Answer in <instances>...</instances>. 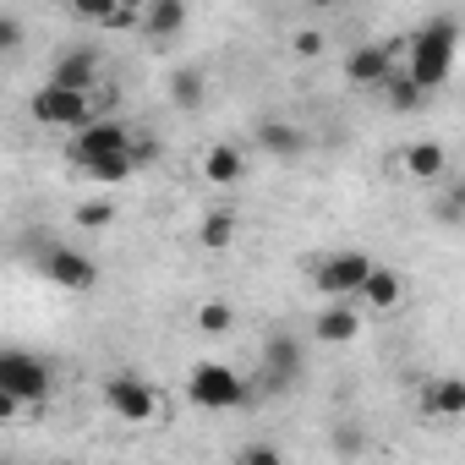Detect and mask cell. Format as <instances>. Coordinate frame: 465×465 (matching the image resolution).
<instances>
[{"instance_id":"obj_16","label":"cell","mask_w":465,"mask_h":465,"mask_svg":"<svg viewBox=\"0 0 465 465\" xmlns=\"http://www.w3.org/2000/svg\"><path fill=\"white\" fill-rule=\"evenodd\" d=\"M137 28H143L148 39H175V34L186 28V6H181V0H148Z\"/></svg>"},{"instance_id":"obj_4","label":"cell","mask_w":465,"mask_h":465,"mask_svg":"<svg viewBox=\"0 0 465 465\" xmlns=\"http://www.w3.org/2000/svg\"><path fill=\"white\" fill-rule=\"evenodd\" d=\"M28 121H34V126H50V132H77V126H88V121H94V99H88V94H72V88L45 83V88H34V94H28Z\"/></svg>"},{"instance_id":"obj_14","label":"cell","mask_w":465,"mask_h":465,"mask_svg":"<svg viewBox=\"0 0 465 465\" xmlns=\"http://www.w3.org/2000/svg\"><path fill=\"white\" fill-rule=\"evenodd\" d=\"M356 302H361V307H372V312H394V307L405 302V280H400L389 263H372V274L361 280Z\"/></svg>"},{"instance_id":"obj_11","label":"cell","mask_w":465,"mask_h":465,"mask_svg":"<svg viewBox=\"0 0 465 465\" xmlns=\"http://www.w3.org/2000/svg\"><path fill=\"white\" fill-rule=\"evenodd\" d=\"M99 72H104V61H99L94 50H66V55L55 61L50 83H55V88H72V94H94V88H99Z\"/></svg>"},{"instance_id":"obj_23","label":"cell","mask_w":465,"mask_h":465,"mask_svg":"<svg viewBox=\"0 0 465 465\" xmlns=\"http://www.w3.org/2000/svg\"><path fill=\"white\" fill-rule=\"evenodd\" d=\"M192 323H197V334L219 340V334H230V329H236V307H230V302H203Z\"/></svg>"},{"instance_id":"obj_10","label":"cell","mask_w":465,"mask_h":465,"mask_svg":"<svg viewBox=\"0 0 465 465\" xmlns=\"http://www.w3.org/2000/svg\"><path fill=\"white\" fill-rule=\"evenodd\" d=\"M389 72H394V50H389V45H356V50L345 55L351 88H383Z\"/></svg>"},{"instance_id":"obj_19","label":"cell","mask_w":465,"mask_h":465,"mask_svg":"<svg viewBox=\"0 0 465 465\" xmlns=\"http://www.w3.org/2000/svg\"><path fill=\"white\" fill-rule=\"evenodd\" d=\"M115 219H121L115 197H88V203H77V208H72V224H77V230H88V236H99V230H110Z\"/></svg>"},{"instance_id":"obj_17","label":"cell","mask_w":465,"mask_h":465,"mask_svg":"<svg viewBox=\"0 0 465 465\" xmlns=\"http://www.w3.org/2000/svg\"><path fill=\"white\" fill-rule=\"evenodd\" d=\"M421 405L432 411V416H443V421H454V416H465V383L449 372V378H432L427 389H421Z\"/></svg>"},{"instance_id":"obj_5","label":"cell","mask_w":465,"mask_h":465,"mask_svg":"<svg viewBox=\"0 0 465 465\" xmlns=\"http://www.w3.org/2000/svg\"><path fill=\"white\" fill-rule=\"evenodd\" d=\"M367 274H372V258L356 252V247H340V252H329V258L312 263V291L323 302H356V291H361Z\"/></svg>"},{"instance_id":"obj_18","label":"cell","mask_w":465,"mask_h":465,"mask_svg":"<svg viewBox=\"0 0 465 465\" xmlns=\"http://www.w3.org/2000/svg\"><path fill=\"white\" fill-rule=\"evenodd\" d=\"M236 230H242L236 208H213V213H203V224H197V242H203V252H224L230 242H236Z\"/></svg>"},{"instance_id":"obj_1","label":"cell","mask_w":465,"mask_h":465,"mask_svg":"<svg viewBox=\"0 0 465 465\" xmlns=\"http://www.w3.org/2000/svg\"><path fill=\"white\" fill-rule=\"evenodd\" d=\"M454 55H460V17L443 12V17L421 23V28L405 39V55H400L394 66H400L421 94H432V88H443V83L454 77Z\"/></svg>"},{"instance_id":"obj_20","label":"cell","mask_w":465,"mask_h":465,"mask_svg":"<svg viewBox=\"0 0 465 465\" xmlns=\"http://www.w3.org/2000/svg\"><path fill=\"white\" fill-rule=\"evenodd\" d=\"M258 148L274 153V159H291V153H302V132L291 121H263L258 126Z\"/></svg>"},{"instance_id":"obj_24","label":"cell","mask_w":465,"mask_h":465,"mask_svg":"<svg viewBox=\"0 0 465 465\" xmlns=\"http://www.w3.org/2000/svg\"><path fill=\"white\" fill-rule=\"evenodd\" d=\"M170 99H175L181 110H197V104H203V72H197V66L175 72V77H170Z\"/></svg>"},{"instance_id":"obj_8","label":"cell","mask_w":465,"mask_h":465,"mask_svg":"<svg viewBox=\"0 0 465 465\" xmlns=\"http://www.w3.org/2000/svg\"><path fill=\"white\" fill-rule=\"evenodd\" d=\"M39 274L50 285H61V291H77V296L99 285V263L88 252H77V247H45L39 252Z\"/></svg>"},{"instance_id":"obj_28","label":"cell","mask_w":465,"mask_h":465,"mask_svg":"<svg viewBox=\"0 0 465 465\" xmlns=\"http://www.w3.org/2000/svg\"><path fill=\"white\" fill-rule=\"evenodd\" d=\"M23 416V405L17 400H6V394H0V421H17Z\"/></svg>"},{"instance_id":"obj_22","label":"cell","mask_w":465,"mask_h":465,"mask_svg":"<svg viewBox=\"0 0 465 465\" xmlns=\"http://www.w3.org/2000/svg\"><path fill=\"white\" fill-rule=\"evenodd\" d=\"M378 94H383V99H389V110H400V115H405V110H421V99H427V94H421V88H416L400 66L383 77V88H378Z\"/></svg>"},{"instance_id":"obj_2","label":"cell","mask_w":465,"mask_h":465,"mask_svg":"<svg viewBox=\"0 0 465 465\" xmlns=\"http://www.w3.org/2000/svg\"><path fill=\"white\" fill-rule=\"evenodd\" d=\"M104 405H110V416L126 421V427H153V421H164V394H159L148 378H137V372H115V378L104 383Z\"/></svg>"},{"instance_id":"obj_6","label":"cell","mask_w":465,"mask_h":465,"mask_svg":"<svg viewBox=\"0 0 465 465\" xmlns=\"http://www.w3.org/2000/svg\"><path fill=\"white\" fill-rule=\"evenodd\" d=\"M55 389V372L28 356V351H0V394L17 400V405H45Z\"/></svg>"},{"instance_id":"obj_3","label":"cell","mask_w":465,"mask_h":465,"mask_svg":"<svg viewBox=\"0 0 465 465\" xmlns=\"http://www.w3.org/2000/svg\"><path fill=\"white\" fill-rule=\"evenodd\" d=\"M186 400L203 411H236V405H247V378L224 361H197L186 372Z\"/></svg>"},{"instance_id":"obj_13","label":"cell","mask_w":465,"mask_h":465,"mask_svg":"<svg viewBox=\"0 0 465 465\" xmlns=\"http://www.w3.org/2000/svg\"><path fill=\"white\" fill-rule=\"evenodd\" d=\"M197 170H203L208 186H242V181H247V153H242L236 143H213Z\"/></svg>"},{"instance_id":"obj_15","label":"cell","mask_w":465,"mask_h":465,"mask_svg":"<svg viewBox=\"0 0 465 465\" xmlns=\"http://www.w3.org/2000/svg\"><path fill=\"white\" fill-rule=\"evenodd\" d=\"M83 23L94 28H110V34H132L143 23V6H132V0H115V6H104V0H83V6H72Z\"/></svg>"},{"instance_id":"obj_12","label":"cell","mask_w":465,"mask_h":465,"mask_svg":"<svg viewBox=\"0 0 465 465\" xmlns=\"http://www.w3.org/2000/svg\"><path fill=\"white\" fill-rule=\"evenodd\" d=\"M400 170H405L411 181H443V175H449V148L432 143V137H416V143L400 148Z\"/></svg>"},{"instance_id":"obj_26","label":"cell","mask_w":465,"mask_h":465,"mask_svg":"<svg viewBox=\"0 0 465 465\" xmlns=\"http://www.w3.org/2000/svg\"><path fill=\"white\" fill-rule=\"evenodd\" d=\"M236 465H291V460H285L274 443H247V449L236 454Z\"/></svg>"},{"instance_id":"obj_21","label":"cell","mask_w":465,"mask_h":465,"mask_svg":"<svg viewBox=\"0 0 465 465\" xmlns=\"http://www.w3.org/2000/svg\"><path fill=\"white\" fill-rule=\"evenodd\" d=\"M137 164H143V153L132 148V153H110V159L88 164L83 175H88V181H99V186H121V181H132V175H137Z\"/></svg>"},{"instance_id":"obj_27","label":"cell","mask_w":465,"mask_h":465,"mask_svg":"<svg viewBox=\"0 0 465 465\" xmlns=\"http://www.w3.org/2000/svg\"><path fill=\"white\" fill-rule=\"evenodd\" d=\"M23 45V17H12V12H0V55H12Z\"/></svg>"},{"instance_id":"obj_9","label":"cell","mask_w":465,"mask_h":465,"mask_svg":"<svg viewBox=\"0 0 465 465\" xmlns=\"http://www.w3.org/2000/svg\"><path fill=\"white\" fill-rule=\"evenodd\" d=\"M361 329H367V318H361V307H351V302H329V307H318V318H312V340L329 345V351L356 345Z\"/></svg>"},{"instance_id":"obj_25","label":"cell","mask_w":465,"mask_h":465,"mask_svg":"<svg viewBox=\"0 0 465 465\" xmlns=\"http://www.w3.org/2000/svg\"><path fill=\"white\" fill-rule=\"evenodd\" d=\"M323 50H329V34H323V28H296V34H291V55L318 61Z\"/></svg>"},{"instance_id":"obj_7","label":"cell","mask_w":465,"mask_h":465,"mask_svg":"<svg viewBox=\"0 0 465 465\" xmlns=\"http://www.w3.org/2000/svg\"><path fill=\"white\" fill-rule=\"evenodd\" d=\"M110 153H132V126H121L115 115H94L88 126H77V132L66 137V159H72L77 170H88V164H99V159H110Z\"/></svg>"}]
</instances>
